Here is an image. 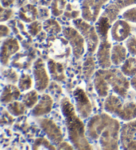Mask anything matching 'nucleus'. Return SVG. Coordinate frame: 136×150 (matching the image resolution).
Returning a JSON list of instances; mask_svg holds the SVG:
<instances>
[{"instance_id":"36","label":"nucleus","mask_w":136,"mask_h":150,"mask_svg":"<svg viewBox=\"0 0 136 150\" xmlns=\"http://www.w3.org/2000/svg\"><path fill=\"white\" fill-rule=\"evenodd\" d=\"M127 51L133 56H136V37H131L127 38L125 42Z\"/></svg>"},{"instance_id":"15","label":"nucleus","mask_w":136,"mask_h":150,"mask_svg":"<svg viewBox=\"0 0 136 150\" xmlns=\"http://www.w3.org/2000/svg\"><path fill=\"white\" fill-rule=\"evenodd\" d=\"M110 32L112 39L116 42H121L129 38L131 26L128 21L124 19H117L112 24Z\"/></svg>"},{"instance_id":"9","label":"nucleus","mask_w":136,"mask_h":150,"mask_svg":"<svg viewBox=\"0 0 136 150\" xmlns=\"http://www.w3.org/2000/svg\"><path fill=\"white\" fill-rule=\"evenodd\" d=\"M136 119L127 121L120 128V142L122 149H136Z\"/></svg>"},{"instance_id":"43","label":"nucleus","mask_w":136,"mask_h":150,"mask_svg":"<svg viewBox=\"0 0 136 150\" xmlns=\"http://www.w3.org/2000/svg\"><path fill=\"white\" fill-rule=\"evenodd\" d=\"M99 1H100V3L103 5V6H104L106 4L108 3V2L110 1V0H99Z\"/></svg>"},{"instance_id":"8","label":"nucleus","mask_w":136,"mask_h":150,"mask_svg":"<svg viewBox=\"0 0 136 150\" xmlns=\"http://www.w3.org/2000/svg\"><path fill=\"white\" fill-rule=\"evenodd\" d=\"M75 108L78 115L84 120L92 115V105L87 94L82 88L77 87L73 91Z\"/></svg>"},{"instance_id":"32","label":"nucleus","mask_w":136,"mask_h":150,"mask_svg":"<svg viewBox=\"0 0 136 150\" xmlns=\"http://www.w3.org/2000/svg\"><path fill=\"white\" fill-rule=\"evenodd\" d=\"M80 15H81V10L74 9L72 5L70 4H67L66 10L64 13V15L65 17L69 18V19L74 20L79 18Z\"/></svg>"},{"instance_id":"14","label":"nucleus","mask_w":136,"mask_h":150,"mask_svg":"<svg viewBox=\"0 0 136 150\" xmlns=\"http://www.w3.org/2000/svg\"><path fill=\"white\" fill-rule=\"evenodd\" d=\"M112 43L108 40H101L98 46L96 59L100 68L102 69H108L112 66L111 59Z\"/></svg>"},{"instance_id":"29","label":"nucleus","mask_w":136,"mask_h":150,"mask_svg":"<svg viewBox=\"0 0 136 150\" xmlns=\"http://www.w3.org/2000/svg\"><path fill=\"white\" fill-rule=\"evenodd\" d=\"M33 81L29 74L23 73L21 75L18 81V87L21 91H28L33 87Z\"/></svg>"},{"instance_id":"30","label":"nucleus","mask_w":136,"mask_h":150,"mask_svg":"<svg viewBox=\"0 0 136 150\" xmlns=\"http://www.w3.org/2000/svg\"><path fill=\"white\" fill-rule=\"evenodd\" d=\"M43 29V23L39 20H36L35 21L29 23L27 30L29 35L32 37H37L39 34L42 32Z\"/></svg>"},{"instance_id":"5","label":"nucleus","mask_w":136,"mask_h":150,"mask_svg":"<svg viewBox=\"0 0 136 150\" xmlns=\"http://www.w3.org/2000/svg\"><path fill=\"white\" fill-rule=\"evenodd\" d=\"M72 23L84 38L88 53L92 55L97 51L100 42L96 27L82 18L74 19Z\"/></svg>"},{"instance_id":"34","label":"nucleus","mask_w":136,"mask_h":150,"mask_svg":"<svg viewBox=\"0 0 136 150\" xmlns=\"http://www.w3.org/2000/svg\"><path fill=\"white\" fill-rule=\"evenodd\" d=\"M122 18L128 22L136 23V7L125 11L122 14Z\"/></svg>"},{"instance_id":"19","label":"nucleus","mask_w":136,"mask_h":150,"mask_svg":"<svg viewBox=\"0 0 136 150\" xmlns=\"http://www.w3.org/2000/svg\"><path fill=\"white\" fill-rule=\"evenodd\" d=\"M48 69L51 78L57 81H63L66 79L64 68L61 63L53 59H49L47 62Z\"/></svg>"},{"instance_id":"16","label":"nucleus","mask_w":136,"mask_h":150,"mask_svg":"<svg viewBox=\"0 0 136 150\" xmlns=\"http://www.w3.org/2000/svg\"><path fill=\"white\" fill-rule=\"evenodd\" d=\"M54 100L48 94H43L38 103L34 107L31 112V115L35 118L42 117L51 112L53 108Z\"/></svg>"},{"instance_id":"35","label":"nucleus","mask_w":136,"mask_h":150,"mask_svg":"<svg viewBox=\"0 0 136 150\" xmlns=\"http://www.w3.org/2000/svg\"><path fill=\"white\" fill-rule=\"evenodd\" d=\"M39 13H38V17L37 20L40 21H44L48 19L49 17H50V13H51V11L47 8V7L44 6H39L38 7Z\"/></svg>"},{"instance_id":"11","label":"nucleus","mask_w":136,"mask_h":150,"mask_svg":"<svg viewBox=\"0 0 136 150\" xmlns=\"http://www.w3.org/2000/svg\"><path fill=\"white\" fill-rule=\"evenodd\" d=\"M103 6L99 0H84L80 8L82 18L89 23H96Z\"/></svg>"},{"instance_id":"41","label":"nucleus","mask_w":136,"mask_h":150,"mask_svg":"<svg viewBox=\"0 0 136 150\" xmlns=\"http://www.w3.org/2000/svg\"><path fill=\"white\" fill-rule=\"evenodd\" d=\"M52 1L53 0H39L37 4L39 6L47 7L49 6H51Z\"/></svg>"},{"instance_id":"37","label":"nucleus","mask_w":136,"mask_h":150,"mask_svg":"<svg viewBox=\"0 0 136 150\" xmlns=\"http://www.w3.org/2000/svg\"><path fill=\"white\" fill-rule=\"evenodd\" d=\"M11 115L9 113L8 110H4L2 112L1 115V126H3L5 125H12L14 122V118H13Z\"/></svg>"},{"instance_id":"17","label":"nucleus","mask_w":136,"mask_h":150,"mask_svg":"<svg viewBox=\"0 0 136 150\" xmlns=\"http://www.w3.org/2000/svg\"><path fill=\"white\" fill-rule=\"evenodd\" d=\"M38 7L32 4H27L21 6L18 11V16L21 21L31 23L37 19Z\"/></svg>"},{"instance_id":"25","label":"nucleus","mask_w":136,"mask_h":150,"mask_svg":"<svg viewBox=\"0 0 136 150\" xmlns=\"http://www.w3.org/2000/svg\"><path fill=\"white\" fill-rule=\"evenodd\" d=\"M39 100V91L36 89L31 90L22 97V102L27 108H33L38 103Z\"/></svg>"},{"instance_id":"12","label":"nucleus","mask_w":136,"mask_h":150,"mask_svg":"<svg viewBox=\"0 0 136 150\" xmlns=\"http://www.w3.org/2000/svg\"><path fill=\"white\" fill-rule=\"evenodd\" d=\"M20 49L19 41L16 38L9 37L4 40L1 43L0 51V59L1 65L7 66L9 64L10 59Z\"/></svg>"},{"instance_id":"45","label":"nucleus","mask_w":136,"mask_h":150,"mask_svg":"<svg viewBox=\"0 0 136 150\" xmlns=\"http://www.w3.org/2000/svg\"><path fill=\"white\" fill-rule=\"evenodd\" d=\"M74 1H77V0H74Z\"/></svg>"},{"instance_id":"13","label":"nucleus","mask_w":136,"mask_h":150,"mask_svg":"<svg viewBox=\"0 0 136 150\" xmlns=\"http://www.w3.org/2000/svg\"><path fill=\"white\" fill-rule=\"evenodd\" d=\"M135 4L136 0H114L107 6L102 15L108 17L110 23L113 24L123 10Z\"/></svg>"},{"instance_id":"3","label":"nucleus","mask_w":136,"mask_h":150,"mask_svg":"<svg viewBox=\"0 0 136 150\" xmlns=\"http://www.w3.org/2000/svg\"><path fill=\"white\" fill-rule=\"evenodd\" d=\"M104 109L106 112L124 121L136 118V104L133 102L124 103L116 95H109L104 101Z\"/></svg>"},{"instance_id":"10","label":"nucleus","mask_w":136,"mask_h":150,"mask_svg":"<svg viewBox=\"0 0 136 150\" xmlns=\"http://www.w3.org/2000/svg\"><path fill=\"white\" fill-rule=\"evenodd\" d=\"M33 74L35 81V88L39 93H43L49 83V74L45 64L41 58H37L33 64Z\"/></svg>"},{"instance_id":"44","label":"nucleus","mask_w":136,"mask_h":150,"mask_svg":"<svg viewBox=\"0 0 136 150\" xmlns=\"http://www.w3.org/2000/svg\"><path fill=\"white\" fill-rule=\"evenodd\" d=\"M39 0H29L30 1V4H38Z\"/></svg>"},{"instance_id":"7","label":"nucleus","mask_w":136,"mask_h":150,"mask_svg":"<svg viewBox=\"0 0 136 150\" xmlns=\"http://www.w3.org/2000/svg\"><path fill=\"white\" fill-rule=\"evenodd\" d=\"M35 120L39 127L45 133L48 139L57 148L64 141L61 128L53 120L42 116L35 118Z\"/></svg>"},{"instance_id":"2","label":"nucleus","mask_w":136,"mask_h":150,"mask_svg":"<svg viewBox=\"0 0 136 150\" xmlns=\"http://www.w3.org/2000/svg\"><path fill=\"white\" fill-rule=\"evenodd\" d=\"M61 110L64 116L70 143L75 149L90 150L93 147L88 140L84 123L76 111L74 105L68 97L61 101Z\"/></svg>"},{"instance_id":"20","label":"nucleus","mask_w":136,"mask_h":150,"mask_svg":"<svg viewBox=\"0 0 136 150\" xmlns=\"http://www.w3.org/2000/svg\"><path fill=\"white\" fill-rule=\"evenodd\" d=\"M126 46H124L121 44L112 46L111 52V59L112 64L114 66H119L123 64L127 59Z\"/></svg>"},{"instance_id":"18","label":"nucleus","mask_w":136,"mask_h":150,"mask_svg":"<svg viewBox=\"0 0 136 150\" xmlns=\"http://www.w3.org/2000/svg\"><path fill=\"white\" fill-rule=\"evenodd\" d=\"M21 96V90L15 84L9 83L4 87L1 95V103L3 105L17 100Z\"/></svg>"},{"instance_id":"38","label":"nucleus","mask_w":136,"mask_h":150,"mask_svg":"<svg viewBox=\"0 0 136 150\" xmlns=\"http://www.w3.org/2000/svg\"><path fill=\"white\" fill-rule=\"evenodd\" d=\"M10 33H11V30L7 25L4 24L0 25V37L1 38L8 37Z\"/></svg>"},{"instance_id":"4","label":"nucleus","mask_w":136,"mask_h":150,"mask_svg":"<svg viewBox=\"0 0 136 150\" xmlns=\"http://www.w3.org/2000/svg\"><path fill=\"white\" fill-rule=\"evenodd\" d=\"M105 79L108 86L119 97L125 99L130 87V81L121 69L108 68L98 69Z\"/></svg>"},{"instance_id":"24","label":"nucleus","mask_w":136,"mask_h":150,"mask_svg":"<svg viewBox=\"0 0 136 150\" xmlns=\"http://www.w3.org/2000/svg\"><path fill=\"white\" fill-rule=\"evenodd\" d=\"M120 69L125 76L133 77L135 76L136 74V58L133 57L127 58L122 64Z\"/></svg>"},{"instance_id":"27","label":"nucleus","mask_w":136,"mask_h":150,"mask_svg":"<svg viewBox=\"0 0 136 150\" xmlns=\"http://www.w3.org/2000/svg\"><path fill=\"white\" fill-rule=\"evenodd\" d=\"M27 108L23 102L15 100L7 105V110L14 116H19L23 115L26 112Z\"/></svg>"},{"instance_id":"42","label":"nucleus","mask_w":136,"mask_h":150,"mask_svg":"<svg viewBox=\"0 0 136 150\" xmlns=\"http://www.w3.org/2000/svg\"><path fill=\"white\" fill-rule=\"evenodd\" d=\"M130 85L133 89L136 91V74L132 77V79L130 80Z\"/></svg>"},{"instance_id":"21","label":"nucleus","mask_w":136,"mask_h":150,"mask_svg":"<svg viewBox=\"0 0 136 150\" xmlns=\"http://www.w3.org/2000/svg\"><path fill=\"white\" fill-rule=\"evenodd\" d=\"M111 25L112 23L108 17L101 15L98 18L96 22L95 27L100 41L108 39V33Z\"/></svg>"},{"instance_id":"39","label":"nucleus","mask_w":136,"mask_h":150,"mask_svg":"<svg viewBox=\"0 0 136 150\" xmlns=\"http://www.w3.org/2000/svg\"><path fill=\"white\" fill-rule=\"evenodd\" d=\"M74 147H73L72 145H70L69 143H68L67 142L64 141L60 145V146L57 147V149H67V150H72L74 149Z\"/></svg>"},{"instance_id":"28","label":"nucleus","mask_w":136,"mask_h":150,"mask_svg":"<svg viewBox=\"0 0 136 150\" xmlns=\"http://www.w3.org/2000/svg\"><path fill=\"white\" fill-rule=\"evenodd\" d=\"M32 149H57L56 146L48 139L44 138H38L35 139L32 145Z\"/></svg>"},{"instance_id":"22","label":"nucleus","mask_w":136,"mask_h":150,"mask_svg":"<svg viewBox=\"0 0 136 150\" xmlns=\"http://www.w3.org/2000/svg\"><path fill=\"white\" fill-rule=\"evenodd\" d=\"M96 63L94 58L92 55L86 57L82 66V73L84 77L86 80H89L92 78L93 75L95 74Z\"/></svg>"},{"instance_id":"33","label":"nucleus","mask_w":136,"mask_h":150,"mask_svg":"<svg viewBox=\"0 0 136 150\" xmlns=\"http://www.w3.org/2000/svg\"><path fill=\"white\" fill-rule=\"evenodd\" d=\"M14 14V9L9 8V7H4L1 5V11H0V21L1 23L6 22L9 20Z\"/></svg>"},{"instance_id":"1","label":"nucleus","mask_w":136,"mask_h":150,"mask_svg":"<svg viewBox=\"0 0 136 150\" xmlns=\"http://www.w3.org/2000/svg\"><path fill=\"white\" fill-rule=\"evenodd\" d=\"M120 123L109 113H100L90 118L86 126V134L91 140H98L104 150L119 149Z\"/></svg>"},{"instance_id":"40","label":"nucleus","mask_w":136,"mask_h":150,"mask_svg":"<svg viewBox=\"0 0 136 150\" xmlns=\"http://www.w3.org/2000/svg\"><path fill=\"white\" fill-rule=\"evenodd\" d=\"M16 0H1V4L4 7H9Z\"/></svg>"},{"instance_id":"6","label":"nucleus","mask_w":136,"mask_h":150,"mask_svg":"<svg viewBox=\"0 0 136 150\" xmlns=\"http://www.w3.org/2000/svg\"><path fill=\"white\" fill-rule=\"evenodd\" d=\"M62 35L70 46L76 59L82 58L85 52L86 41L83 36L75 27H66L62 28Z\"/></svg>"},{"instance_id":"31","label":"nucleus","mask_w":136,"mask_h":150,"mask_svg":"<svg viewBox=\"0 0 136 150\" xmlns=\"http://www.w3.org/2000/svg\"><path fill=\"white\" fill-rule=\"evenodd\" d=\"M2 74H3V76L4 77L6 81L8 83L15 84L19 81V77L18 76L17 73L13 69H6Z\"/></svg>"},{"instance_id":"23","label":"nucleus","mask_w":136,"mask_h":150,"mask_svg":"<svg viewBox=\"0 0 136 150\" xmlns=\"http://www.w3.org/2000/svg\"><path fill=\"white\" fill-rule=\"evenodd\" d=\"M43 29L47 33L50 35H58L62 31V28L56 19L49 18L43 21Z\"/></svg>"},{"instance_id":"26","label":"nucleus","mask_w":136,"mask_h":150,"mask_svg":"<svg viewBox=\"0 0 136 150\" xmlns=\"http://www.w3.org/2000/svg\"><path fill=\"white\" fill-rule=\"evenodd\" d=\"M67 4V0H53L51 4L52 15L55 17H59L63 15Z\"/></svg>"}]
</instances>
